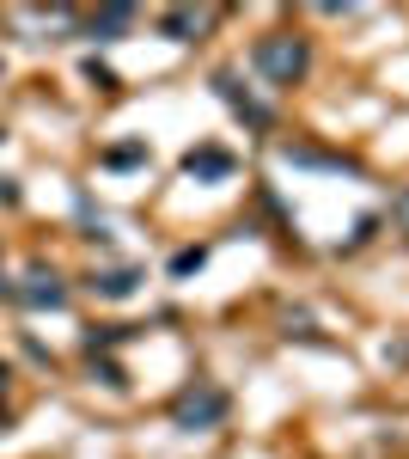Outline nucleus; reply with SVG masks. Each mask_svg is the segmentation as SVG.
<instances>
[{
	"label": "nucleus",
	"instance_id": "obj_1",
	"mask_svg": "<svg viewBox=\"0 0 409 459\" xmlns=\"http://www.w3.org/2000/svg\"><path fill=\"white\" fill-rule=\"evenodd\" d=\"M251 62H257V74H263L269 86H294V80H300V74L311 68L306 43H300V37H281V31H275V37H263Z\"/></svg>",
	"mask_w": 409,
	"mask_h": 459
},
{
	"label": "nucleus",
	"instance_id": "obj_2",
	"mask_svg": "<svg viewBox=\"0 0 409 459\" xmlns=\"http://www.w3.org/2000/svg\"><path fill=\"white\" fill-rule=\"evenodd\" d=\"M226 417V392L208 386V380H196L190 392H177V404H171V423L177 429H214Z\"/></svg>",
	"mask_w": 409,
	"mask_h": 459
},
{
	"label": "nucleus",
	"instance_id": "obj_3",
	"mask_svg": "<svg viewBox=\"0 0 409 459\" xmlns=\"http://www.w3.org/2000/svg\"><path fill=\"white\" fill-rule=\"evenodd\" d=\"M208 25H214V13H208V6H171V13H159V31H166L171 43H196Z\"/></svg>",
	"mask_w": 409,
	"mask_h": 459
},
{
	"label": "nucleus",
	"instance_id": "obj_4",
	"mask_svg": "<svg viewBox=\"0 0 409 459\" xmlns=\"http://www.w3.org/2000/svg\"><path fill=\"white\" fill-rule=\"evenodd\" d=\"M214 92H220V99H226V105L239 110L244 123H251V129H257V135H263V129H269V110L257 105V99H251V92H244L239 80H233V74H214Z\"/></svg>",
	"mask_w": 409,
	"mask_h": 459
},
{
	"label": "nucleus",
	"instance_id": "obj_5",
	"mask_svg": "<svg viewBox=\"0 0 409 459\" xmlns=\"http://www.w3.org/2000/svg\"><path fill=\"white\" fill-rule=\"evenodd\" d=\"M19 300H25V307H49V313H62V307H68V288L55 282L49 270H37L31 282L19 288Z\"/></svg>",
	"mask_w": 409,
	"mask_h": 459
},
{
	"label": "nucleus",
	"instance_id": "obj_6",
	"mask_svg": "<svg viewBox=\"0 0 409 459\" xmlns=\"http://www.w3.org/2000/svg\"><path fill=\"white\" fill-rule=\"evenodd\" d=\"M135 25V6H104V13H92L86 19V37H98V43H116V37Z\"/></svg>",
	"mask_w": 409,
	"mask_h": 459
},
{
	"label": "nucleus",
	"instance_id": "obj_7",
	"mask_svg": "<svg viewBox=\"0 0 409 459\" xmlns=\"http://www.w3.org/2000/svg\"><path fill=\"white\" fill-rule=\"evenodd\" d=\"M183 172H190V178H226V172H233V153H220V147H196V153H183Z\"/></svg>",
	"mask_w": 409,
	"mask_h": 459
},
{
	"label": "nucleus",
	"instance_id": "obj_8",
	"mask_svg": "<svg viewBox=\"0 0 409 459\" xmlns=\"http://www.w3.org/2000/svg\"><path fill=\"white\" fill-rule=\"evenodd\" d=\"M141 288V270H104V276H92V294H104V300H129Z\"/></svg>",
	"mask_w": 409,
	"mask_h": 459
},
{
	"label": "nucleus",
	"instance_id": "obj_9",
	"mask_svg": "<svg viewBox=\"0 0 409 459\" xmlns=\"http://www.w3.org/2000/svg\"><path fill=\"white\" fill-rule=\"evenodd\" d=\"M202 264H208V251H202V246H196V251H177V257H171V276H196Z\"/></svg>",
	"mask_w": 409,
	"mask_h": 459
},
{
	"label": "nucleus",
	"instance_id": "obj_10",
	"mask_svg": "<svg viewBox=\"0 0 409 459\" xmlns=\"http://www.w3.org/2000/svg\"><path fill=\"white\" fill-rule=\"evenodd\" d=\"M147 160V147L141 142H129V147H110V166H141Z\"/></svg>",
	"mask_w": 409,
	"mask_h": 459
},
{
	"label": "nucleus",
	"instance_id": "obj_11",
	"mask_svg": "<svg viewBox=\"0 0 409 459\" xmlns=\"http://www.w3.org/2000/svg\"><path fill=\"white\" fill-rule=\"evenodd\" d=\"M86 80H92V86H104V92H116V74L104 68V62H86Z\"/></svg>",
	"mask_w": 409,
	"mask_h": 459
},
{
	"label": "nucleus",
	"instance_id": "obj_12",
	"mask_svg": "<svg viewBox=\"0 0 409 459\" xmlns=\"http://www.w3.org/2000/svg\"><path fill=\"white\" fill-rule=\"evenodd\" d=\"M391 214H397V227L409 233V190H397V196H391Z\"/></svg>",
	"mask_w": 409,
	"mask_h": 459
},
{
	"label": "nucleus",
	"instance_id": "obj_13",
	"mask_svg": "<svg viewBox=\"0 0 409 459\" xmlns=\"http://www.w3.org/2000/svg\"><path fill=\"white\" fill-rule=\"evenodd\" d=\"M0 392H6V368H0Z\"/></svg>",
	"mask_w": 409,
	"mask_h": 459
}]
</instances>
